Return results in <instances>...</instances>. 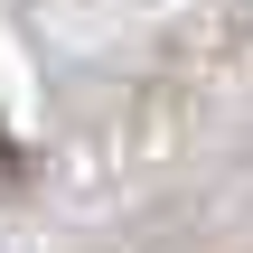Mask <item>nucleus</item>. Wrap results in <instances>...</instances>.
<instances>
[{
  "label": "nucleus",
  "mask_w": 253,
  "mask_h": 253,
  "mask_svg": "<svg viewBox=\"0 0 253 253\" xmlns=\"http://www.w3.org/2000/svg\"><path fill=\"white\" fill-rule=\"evenodd\" d=\"M9 169H19V150H9V141H0V178H9Z\"/></svg>",
  "instance_id": "1"
}]
</instances>
